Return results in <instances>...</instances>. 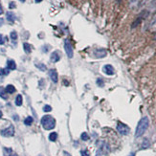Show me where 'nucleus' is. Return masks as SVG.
<instances>
[{
    "label": "nucleus",
    "mask_w": 156,
    "mask_h": 156,
    "mask_svg": "<svg viewBox=\"0 0 156 156\" xmlns=\"http://www.w3.org/2000/svg\"><path fill=\"white\" fill-rule=\"evenodd\" d=\"M0 134L4 137H12L15 135V126L13 125H10L6 127L5 129H2L0 131Z\"/></svg>",
    "instance_id": "20e7f679"
},
{
    "label": "nucleus",
    "mask_w": 156,
    "mask_h": 156,
    "mask_svg": "<svg viewBox=\"0 0 156 156\" xmlns=\"http://www.w3.org/2000/svg\"><path fill=\"white\" fill-rule=\"evenodd\" d=\"M153 39H154V41H156V33L154 35V37H153Z\"/></svg>",
    "instance_id": "4c0bfd02"
},
{
    "label": "nucleus",
    "mask_w": 156,
    "mask_h": 156,
    "mask_svg": "<svg viewBox=\"0 0 156 156\" xmlns=\"http://www.w3.org/2000/svg\"><path fill=\"white\" fill-rule=\"evenodd\" d=\"M149 28V30H151V31L156 30V13L154 15V17H152V19L150 20Z\"/></svg>",
    "instance_id": "f8f14e48"
},
{
    "label": "nucleus",
    "mask_w": 156,
    "mask_h": 156,
    "mask_svg": "<svg viewBox=\"0 0 156 156\" xmlns=\"http://www.w3.org/2000/svg\"><path fill=\"white\" fill-rule=\"evenodd\" d=\"M80 154H82V156H90L89 152H88V150H87V149L82 150V151H80Z\"/></svg>",
    "instance_id": "a878e982"
},
{
    "label": "nucleus",
    "mask_w": 156,
    "mask_h": 156,
    "mask_svg": "<svg viewBox=\"0 0 156 156\" xmlns=\"http://www.w3.org/2000/svg\"><path fill=\"white\" fill-rule=\"evenodd\" d=\"M56 139H58V134H56V132H52L49 134V140L52 142H56Z\"/></svg>",
    "instance_id": "aec40b11"
},
{
    "label": "nucleus",
    "mask_w": 156,
    "mask_h": 156,
    "mask_svg": "<svg viewBox=\"0 0 156 156\" xmlns=\"http://www.w3.org/2000/svg\"><path fill=\"white\" fill-rule=\"evenodd\" d=\"M102 155H103V149H99L97 150L96 156H102Z\"/></svg>",
    "instance_id": "cd10ccee"
},
{
    "label": "nucleus",
    "mask_w": 156,
    "mask_h": 156,
    "mask_svg": "<svg viewBox=\"0 0 156 156\" xmlns=\"http://www.w3.org/2000/svg\"><path fill=\"white\" fill-rule=\"evenodd\" d=\"M15 7H17V6H15V3L13 1L11 2V3L9 4V8H10V9H15Z\"/></svg>",
    "instance_id": "c85d7f7f"
},
{
    "label": "nucleus",
    "mask_w": 156,
    "mask_h": 156,
    "mask_svg": "<svg viewBox=\"0 0 156 156\" xmlns=\"http://www.w3.org/2000/svg\"><path fill=\"white\" fill-rule=\"evenodd\" d=\"M49 77H50V79L52 80V82L54 83H56L58 82V73H56V69H51L49 70Z\"/></svg>",
    "instance_id": "6e6552de"
},
{
    "label": "nucleus",
    "mask_w": 156,
    "mask_h": 156,
    "mask_svg": "<svg viewBox=\"0 0 156 156\" xmlns=\"http://www.w3.org/2000/svg\"><path fill=\"white\" fill-rule=\"evenodd\" d=\"M22 103H23V98L21 95H17V98H15V104H17V106H22Z\"/></svg>",
    "instance_id": "2eb2a0df"
},
{
    "label": "nucleus",
    "mask_w": 156,
    "mask_h": 156,
    "mask_svg": "<svg viewBox=\"0 0 156 156\" xmlns=\"http://www.w3.org/2000/svg\"><path fill=\"white\" fill-rule=\"evenodd\" d=\"M60 53L58 52V51H54V52L51 54V58H50V60L52 62L54 63H56V62H58V61H60Z\"/></svg>",
    "instance_id": "423d86ee"
},
{
    "label": "nucleus",
    "mask_w": 156,
    "mask_h": 156,
    "mask_svg": "<svg viewBox=\"0 0 156 156\" xmlns=\"http://www.w3.org/2000/svg\"><path fill=\"white\" fill-rule=\"evenodd\" d=\"M4 43H5V39H4V37L0 34V45H3Z\"/></svg>",
    "instance_id": "bb28decb"
},
{
    "label": "nucleus",
    "mask_w": 156,
    "mask_h": 156,
    "mask_svg": "<svg viewBox=\"0 0 156 156\" xmlns=\"http://www.w3.org/2000/svg\"><path fill=\"white\" fill-rule=\"evenodd\" d=\"M150 146V143H149V139H144L143 143H142V149H147V147H149Z\"/></svg>",
    "instance_id": "f3484780"
},
{
    "label": "nucleus",
    "mask_w": 156,
    "mask_h": 156,
    "mask_svg": "<svg viewBox=\"0 0 156 156\" xmlns=\"http://www.w3.org/2000/svg\"><path fill=\"white\" fill-rule=\"evenodd\" d=\"M63 155H64V156H72L69 152H67V151H64V152H63Z\"/></svg>",
    "instance_id": "c756f323"
},
{
    "label": "nucleus",
    "mask_w": 156,
    "mask_h": 156,
    "mask_svg": "<svg viewBox=\"0 0 156 156\" xmlns=\"http://www.w3.org/2000/svg\"><path fill=\"white\" fill-rule=\"evenodd\" d=\"M33 122H34V119H33V117H31V116H28L25 120H24L25 125H31L32 123H33Z\"/></svg>",
    "instance_id": "a211bd4d"
},
{
    "label": "nucleus",
    "mask_w": 156,
    "mask_h": 156,
    "mask_svg": "<svg viewBox=\"0 0 156 156\" xmlns=\"http://www.w3.org/2000/svg\"><path fill=\"white\" fill-rule=\"evenodd\" d=\"M5 90H6V92H7V93L13 94V93H15V87L13 86V85H12V84H9V85H7V86H6V88H5Z\"/></svg>",
    "instance_id": "ddd939ff"
},
{
    "label": "nucleus",
    "mask_w": 156,
    "mask_h": 156,
    "mask_svg": "<svg viewBox=\"0 0 156 156\" xmlns=\"http://www.w3.org/2000/svg\"><path fill=\"white\" fill-rule=\"evenodd\" d=\"M117 130L121 135H127L130 132V128L128 125H126L125 123L119 122L117 123Z\"/></svg>",
    "instance_id": "7ed1b4c3"
},
{
    "label": "nucleus",
    "mask_w": 156,
    "mask_h": 156,
    "mask_svg": "<svg viewBox=\"0 0 156 156\" xmlns=\"http://www.w3.org/2000/svg\"><path fill=\"white\" fill-rule=\"evenodd\" d=\"M104 72L106 73L107 76H113L114 75V68H113V66L112 65H110V64H106V65H104Z\"/></svg>",
    "instance_id": "0eeeda50"
},
{
    "label": "nucleus",
    "mask_w": 156,
    "mask_h": 156,
    "mask_svg": "<svg viewBox=\"0 0 156 156\" xmlns=\"http://www.w3.org/2000/svg\"><path fill=\"white\" fill-rule=\"evenodd\" d=\"M23 48H24V51H25L26 54H30L31 51H32V47L31 45L29 43H27V42H24L23 43Z\"/></svg>",
    "instance_id": "4468645a"
},
{
    "label": "nucleus",
    "mask_w": 156,
    "mask_h": 156,
    "mask_svg": "<svg viewBox=\"0 0 156 156\" xmlns=\"http://www.w3.org/2000/svg\"><path fill=\"white\" fill-rule=\"evenodd\" d=\"M10 73V70L8 68H0V76H7Z\"/></svg>",
    "instance_id": "412c9836"
},
{
    "label": "nucleus",
    "mask_w": 156,
    "mask_h": 156,
    "mask_svg": "<svg viewBox=\"0 0 156 156\" xmlns=\"http://www.w3.org/2000/svg\"><path fill=\"white\" fill-rule=\"evenodd\" d=\"M2 116H3V113H2V111L0 110V119L2 118Z\"/></svg>",
    "instance_id": "f704fd0d"
},
{
    "label": "nucleus",
    "mask_w": 156,
    "mask_h": 156,
    "mask_svg": "<svg viewBox=\"0 0 156 156\" xmlns=\"http://www.w3.org/2000/svg\"><path fill=\"white\" fill-rule=\"evenodd\" d=\"M3 13V8H2V5L0 3V15H2Z\"/></svg>",
    "instance_id": "7c9ffc66"
},
{
    "label": "nucleus",
    "mask_w": 156,
    "mask_h": 156,
    "mask_svg": "<svg viewBox=\"0 0 156 156\" xmlns=\"http://www.w3.org/2000/svg\"><path fill=\"white\" fill-rule=\"evenodd\" d=\"M0 97H1L2 99H4V100H7L8 99L7 92H6V90H5V88H3V87H0Z\"/></svg>",
    "instance_id": "dca6fc26"
},
{
    "label": "nucleus",
    "mask_w": 156,
    "mask_h": 156,
    "mask_svg": "<svg viewBox=\"0 0 156 156\" xmlns=\"http://www.w3.org/2000/svg\"><path fill=\"white\" fill-rule=\"evenodd\" d=\"M19 1H20V2H22V3H23V2H25L26 0H19Z\"/></svg>",
    "instance_id": "58836bf2"
},
{
    "label": "nucleus",
    "mask_w": 156,
    "mask_h": 156,
    "mask_svg": "<svg viewBox=\"0 0 156 156\" xmlns=\"http://www.w3.org/2000/svg\"><path fill=\"white\" fill-rule=\"evenodd\" d=\"M10 37H11V39L13 40V42H15L17 40V33L15 31H13V32H11V34H10Z\"/></svg>",
    "instance_id": "6ab92c4d"
},
{
    "label": "nucleus",
    "mask_w": 156,
    "mask_h": 156,
    "mask_svg": "<svg viewBox=\"0 0 156 156\" xmlns=\"http://www.w3.org/2000/svg\"><path fill=\"white\" fill-rule=\"evenodd\" d=\"M43 111L44 112H50V111H52V107H51L50 106H48V104H45V106H43Z\"/></svg>",
    "instance_id": "b1692460"
},
{
    "label": "nucleus",
    "mask_w": 156,
    "mask_h": 156,
    "mask_svg": "<svg viewBox=\"0 0 156 156\" xmlns=\"http://www.w3.org/2000/svg\"><path fill=\"white\" fill-rule=\"evenodd\" d=\"M7 68L9 70H15L17 69V63H15V60H9L7 61Z\"/></svg>",
    "instance_id": "9b49d317"
},
{
    "label": "nucleus",
    "mask_w": 156,
    "mask_h": 156,
    "mask_svg": "<svg viewBox=\"0 0 156 156\" xmlns=\"http://www.w3.org/2000/svg\"><path fill=\"white\" fill-rule=\"evenodd\" d=\"M6 17H7V20L9 21V22H12V23H13L15 21V15L13 13V12H8L7 13H6Z\"/></svg>",
    "instance_id": "9d476101"
},
{
    "label": "nucleus",
    "mask_w": 156,
    "mask_h": 156,
    "mask_svg": "<svg viewBox=\"0 0 156 156\" xmlns=\"http://www.w3.org/2000/svg\"><path fill=\"white\" fill-rule=\"evenodd\" d=\"M97 84H98L99 86L103 87L104 85V82H103V80H102V79H98V80H97Z\"/></svg>",
    "instance_id": "393cba45"
},
{
    "label": "nucleus",
    "mask_w": 156,
    "mask_h": 156,
    "mask_svg": "<svg viewBox=\"0 0 156 156\" xmlns=\"http://www.w3.org/2000/svg\"><path fill=\"white\" fill-rule=\"evenodd\" d=\"M13 118H15V121H18V117H17V116H15Z\"/></svg>",
    "instance_id": "e433bc0d"
},
{
    "label": "nucleus",
    "mask_w": 156,
    "mask_h": 156,
    "mask_svg": "<svg viewBox=\"0 0 156 156\" xmlns=\"http://www.w3.org/2000/svg\"><path fill=\"white\" fill-rule=\"evenodd\" d=\"M106 51L104 49H97L94 51V56L98 58H104L106 56Z\"/></svg>",
    "instance_id": "1a4fd4ad"
},
{
    "label": "nucleus",
    "mask_w": 156,
    "mask_h": 156,
    "mask_svg": "<svg viewBox=\"0 0 156 156\" xmlns=\"http://www.w3.org/2000/svg\"><path fill=\"white\" fill-rule=\"evenodd\" d=\"M64 50L66 52V55L69 58H72L74 56V51H73V47H72L71 43L68 41V40H65L64 42Z\"/></svg>",
    "instance_id": "39448f33"
},
{
    "label": "nucleus",
    "mask_w": 156,
    "mask_h": 156,
    "mask_svg": "<svg viewBox=\"0 0 156 156\" xmlns=\"http://www.w3.org/2000/svg\"><path fill=\"white\" fill-rule=\"evenodd\" d=\"M149 120L147 117H143L139 121L138 125H137V127H136V130H135L136 138H139V137L144 135V133L146 132L147 127H149Z\"/></svg>",
    "instance_id": "f257e3e1"
},
{
    "label": "nucleus",
    "mask_w": 156,
    "mask_h": 156,
    "mask_svg": "<svg viewBox=\"0 0 156 156\" xmlns=\"http://www.w3.org/2000/svg\"><path fill=\"white\" fill-rule=\"evenodd\" d=\"M41 125L43 126L44 129L51 130L55 128L56 126V120L51 116V115H44L41 118Z\"/></svg>",
    "instance_id": "f03ea898"
},
{
    "label": "nucleus",
    "mask_w": 156,
    "mask_h": 156,
    "mask_svg": "<svg viewBox=\"0 0 156 156\" xmlns=\"http://www.w3.org/2000/svg\"><path fill=\"white\" fill-rule=\"evenodd\" d=\"M80 138H82V140H83V141H87V140L89 139V135H88L86 132H83L82 133V135H80Z\"/></svg>",
    "instance_id": "5701e85b"
},
{
    "label": "nucleus",
    "mask_w": 156,
    "mask_h": 156,
    "mask_svg": "<svg viewBox=\"0 0 156 156\" xmlns=\"http://www.w3.org/2000/svg\"><path fill=\"white\" fill-rule=\"evenodd\" d=\"M36 66L37 68H39V70H41V71H46L47 70V67L45 66V64L43 63H36Z\"/></svg>",
    "instance_id": "4be33fe9"
},
{
    "label": "nucleus",
    "mask_w": 156,
    "mask_h": 156,
    "mask_svg": "<svg viewBox=\"0 0 156 156\" xmlns=\"http://www.w3.org/2000/svg\"><path fill=\"white\" fill-rule=\"evenodd\" d=\"M8 156H17V153H15V152H13V151H12Z\"/></svg>",
    "instance_id": "2f4dec72"
},
{
    "label": "nucleus",
    "mask_w": 156,
    "mask_h": 156,
    "mask_svg": "<svg viewBox=\"0 0 156 156\" xmlns=\"http://www.w3.org/2000/svg\"><path fill=\"white\" fill-rule=\"evenodd\" d=\"M3 23H4V20L2 19V18H0V26L3 25Z\"/></svg>",
    "instance_id": "473e14b6"
},
{
    "label": "nucleus",
    "mask_w": 156,
    "mask_h": 156,
    "mask_svg": "<svg viewBox=\"0 0 156 156\" xmlns=\"http://www.w3.org/2000/svg\"><path fill=\"white\" fill-rule=\"evenodd\" d=\"M128 156H135V153H134V152H131Z\"/></svg>",
    "instance_id": "c9c22d12"
},
{
    "label": "nucleus",
    "mask_w": 156,
    "mask_h": 156,
    "mask_svg": "<svg viewBox=\"0 0 156 156\" xmlns=\"http://www.w3.org/2000/svg\"><path fill=\"white\" fill-rule=\"evenodd\" d=\"M36 1V3H40L41 1H43V0H35Z\"/></svg>",
    "instance_id": "72a5a7b5"
}]
</instances>
